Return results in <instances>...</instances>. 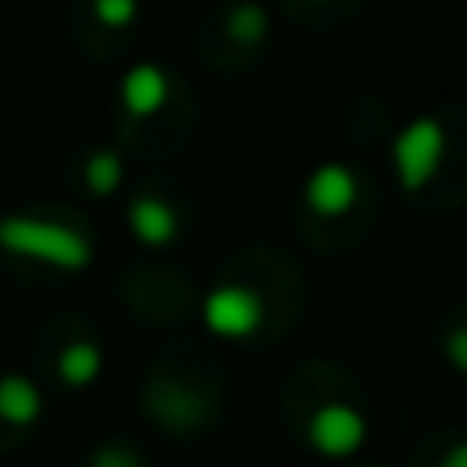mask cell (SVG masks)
<instances>
[{
    "instance_id": "4",
    "label": "cell",
    "mask_w": 467,
    "mask_h": 467,
    "mask_svg": "<svg viewBox=\"0 0 467 467\" xmlns=\"http://www.w3.org/2000/svg\"><path fill=\"white\" fill-rule=\"evenodd\" d=\"M306 442L323 459H352L368 442V418L356 406H348V401H327V406H318L310 414Z\"/></svg>"
},
{
    "instance_id": "3",
    "label": "cell",
    "mask_w": 467,
    "mask_h": 467,
    "mask_svg": "<svg viewBox=\"0 0 467 467\" xmlns=\"http://www.w3.org/2000/svg\"><path fill=\"white\" fill-rule=\"evenodd\" d=\"M265 323V298L244 282H223L203 298V327L215 339H253Z\"/></svg>"
},
{
    "instance_id": "8",
    "label": "cell",
    "mask_w": 467,
    "mask_h": 467,
    "mask_svg": "<svg viewBox=\"0 0 467 467\" xmlns=\"http://www.w3.org/2000/svg\"><path fill=\"white\" fill-rule=\"evenodd\" d=\"M42 389L29 377H21V372L0 377V422L5 426H34L42 418Z\"/></svg>"
},
{
    "instance_id": "6",
    "label": "cell",
    "mask_w": 467,
    "mask_h": 467,
    "mask_svg": "<svg viewBox=\"0 0 467 467\" xmlns=\"http://www.w3.org/2000/svg\"><path fill=\"white\" fill-rule=\"evenodd\" d=\"M170 99V79L166 71H161L158 62H137V67H129L120 79V104L129 116H137V120H150V116H158L161 108H166Z\"/></svg>"
},
{
    "instance_id": "14",
    "label": "cell",
    "mask_w": 467,
    "mask_h": 467,
    "mask_svg": "<svg viewBox=\"0 0 467 467\" xmlns=\"http://www.w3.org/2000/svg\"><path fill=\"white\" fill-rule=\"evenodd\" d=\"M442 356L451 360V368L455 372H467V327L447 331V339H442Z\"/></svg>"
},
{
    "instance_id": "10",
    "label": "cell",
    "mask_w": 467,
    "mask_h": 467,
    "mask_svg": "<svg viewBox=\"0 0 467 467\" xmlns=\"http://www.w3.org/2000/svg\"><path fill=\"white\" fill-rule=\"evenodd\" d=\"M83 178H88V191L99 194V199H112L124 182V161L116 150H96L83 166Z\"/></svg>"
},
{
    "instance_id": "11",
    "label": "cell",
    "mask_w": 467,
    "mask_h": 467,
    "mask_svg": "<svg viewBox=\"0 0 467 467\" xmlns=\"http://www.w3.org/2000/svg\"><path fill=\"white\" fill-rule=\"evenodd\" d=\"M228 34H232V42H240V46H256L269 34V17H265V9L256 0H240L236 9L228 13Z\"/></svg>"
},
{
    "instance_id": "7",
    "label": "cell",
    "mask_w": 467,
    "mask_h": 467,
    "mask_svg": "<svg viewBox=\"0 0 467 467\" xmlns=\"http://www.w3.org/2000/svg\"><path fill=\"white\" fill-rule=\"evenodd\" d=\"M129 232H132V240L145 248H170L178 240V232H182V223H178V212L166 199L141 194V199L129 203Z\"/></svg>"
},
{
    "instance_id": "2",
    "label": "cell",
    "mask_w": 467,
    "mask_h": 467,
    "mask_svg": "<svg viewBox=\"0 0 467 467\" xmlns=\"http://www.w3.org/2000/svg\"><path fill=\"white\" fill-rule=\"evenodd\" d=\"M442 161H447V129L439 116H414L393 137V174L401 191H426L442 170Z\"/></svg>"
},
{
    "instance_id": "12",
    "label": "cell",
    "mask_w": 467,
    "mask_h": 467,
    "mask_svg": "<svg viewBox=\"0 0 467 467\" xmlns=\"http://www.w3.org/2000/svg\"><path fill=\"white\" fill-rule=\"evenodd\" d=\"M91 13L104 29H129L141 13V5L137 0H91Z\"/></svg>"
},
{
    "instance_id": "15",
    "label": "cell",
    "mask_w": 467,
    "mask_h": 467,
    "mask_svg": "<svg viewBox=\"0 0 467 467\" xmlns=\"http://www.w3.org/2000/svg\"><path fill=\"white\" fill-rule=\"evenodd\" d=\"M439 467H467V439H459L455 447L439 459Z\"/></svg>"
},
{
    "instance_id": "13",
    "label": "cell",
    "mask_w": 467,
    "mask_h": 467,
    "mask_svg": "<svg viewBox=\"0 0 467 467\" xmlns=\"http://www.w3.org/2000/svg\"><path fill=\"white\" fill-rule=\"evenodd\" d=\"M91 467H141V459L129 447H120V442H108V447L91 451Z\"/></svg>"
},
{
    "instance_id": "1",
    "label": "cell",
    "mask_w": 467,
    "mask_h": 467,
    "mask_svg": "<svg viewBox=\"0 0 467 467\" xmlns=\"http://www.w3.org/2000/svg\"><path fill=\"white\" fill-rule=\"evenodd\" d=\"M0 248L13 256H26V261H42L58 274H83L96 256L88 232L58 220H42V215H5L0 220Z\"/></svg>"
},
{
    "instance_id": "5",
    "label": "cell",
    "mask_w": 467,
    "mask_h": 467,
    "mask_svg": "<svg viewBox=\"0 0 467 467\" xmlns=\"http://www.w3.org/2000/svg\"><path fill=\"white\" fill-rule=\"evenodd\" d=\"M302 203L318 220H344L360 203V174L348 161H323L310 170L306 186H302Z\"/></svg>"
},
{
    "instance_id": "9",
    "label": "cell",
    "mask_w": 467,
    "mask_h": 467,
    "mask_svg": "<svg viewBox=\"0 0 467 467\" xmlns=\"http://www.w3.org/2000/svg\"><path fill=\"white\" fill-rule=\"evenodd\" d=\"M58 380L71 389H88L99 380V372H104V352H99V344H91V339H75V344H67L58 352Z\"/></svg>"
}]
</instances>
